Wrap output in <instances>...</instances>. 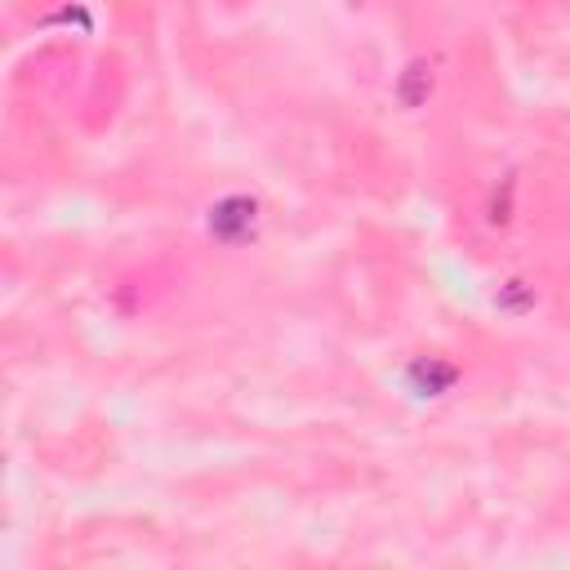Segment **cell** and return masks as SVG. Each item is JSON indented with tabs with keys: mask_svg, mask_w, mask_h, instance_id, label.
Masks as SVG:
<instances>
[{
	"mask_svg": "<svg viewBox=\"0 0 570 570\" xmlns=\"http://www.w3.org/2000/svg\"><path fill=\"white\" fill-rule=\"evenodd\" d=\"M205 228H209L214 241H224V246H246L259 232V201L241 196V192L214 201L209 214H205Z\"/></svg>",
	"mask_w": 570,
	"mask_h": 570,
	"instance_id": "6da1fadb",
	"label": "cell"
},
{
	"mask_svg": "<svg viewBox=\"0 0 570 570\" xmlns=\"http://www.w3.org/2000/svg\"><path fill=\"white\" fill-rule=\"evenodd\" d=\"M406 384L414 397H446L459 384V366L442 362V356H414L406 366Z\"/></svg>",
	"mask_w": 570,
	"mask_h": 570,
	"instance_id": "7a4b0ae2",
	"label": "cell"
},
{
	"mask_svg": "<svg viewBox=\"0 0 570 570\" xmlns=\"http://www.w3.org/2000/svg\"><path fill=\"white\" fill-rule=\"evenodd\" d=\"M433 86H437V67L428 62V58H410L406 67H401V77H397V103L406 107V112H419L428 99H433Z\"/></svg>",
	"mask_w": 570,
	"mask_h": 570,
	"instance_id": "3957f363",
	"label": "cell"
},
{
	"mask_svg": "<svg viewBox=\"0 0 570 570\" xmlns=\"http://www.w3.org/2000/svg\"><path fill=\"white\" fill-rule=\"evenodd\" d=\"M494 308L509 312V317L535 312V285L531 281H504V285H499V295H494Z\"/></svg>",
	"mask_w": 570,
	"mask_h": 570,
	"instance_id": "277c9868",
	"label": "cell"
},
{
	"mask_svg": "<svg viewBox=\"0 0 570 570\" xmlns=\"http://www.w3.org/2000/svg\"><path fill=\"white\" fill-rule=\"evenodd\" d=\"M513 192H517V174H509L504 183L494 187V196H490V214H486V219H490L494 228H509V224H513Z\"/></svg>",
	"mask_w": 570,
	"mask_h": 570,
	"instance_id": "5b68a950",
	"label": "cell"
}]
</instances>
